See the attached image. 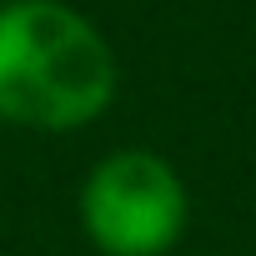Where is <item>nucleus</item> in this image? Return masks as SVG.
<instances>
[{"label":"nucleus","mask_w":256,"mask_h":256,"mask_svg":"<svg viewBox=\"0 0 256 256\" xmlns=\"http://www.w3.org/2000/svg\"><path fill=\"white\" fill-rule=\"evenodd\" d=\"M76 216L100 256H171L191 226V191L161 151L116 146L86 171Z\"/></svg>","instance_id":"f03ea898"},{"label":"nucleus","mask_w":256,"mask_h":256,"mask_svg":"<svg viewBox=\"0 0 256 256\" xmlns=\"http://www.w3.org/2000/svg\"><path fill=\"white\" fill-rule=\"evenodd\" d=\"M120 60L106 30L66 0H0V120L76 136L116 106Z\"/></svg>","instance_id":"f257e3e1"}]
</instances>
